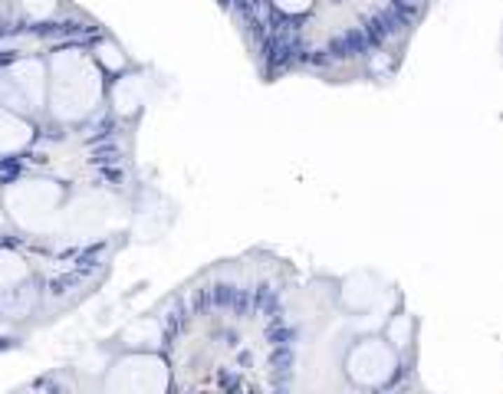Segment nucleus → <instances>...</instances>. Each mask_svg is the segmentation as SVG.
I'll return each mask as SVG.
<instances>
[{
	"label": "nucleus",
	"mask_w": 503,
	"mask_h": 394,
	"mask_svg": "<svg viewBox=\"0 0 503 394\" xmlns=\"http://www.w3.org/2000/svg\"><path fill=\"white\" fill-rule=\"evenodd\" d=\"M395 368H398L395 345H388L385 339L359 342L352 352H349V362H345L349 378H352L355 384H362V388H378V384L392 381Z\"/></svg>",
	"instance_id": "obj_4"
},
{
	"label": "nucleus",
	"mask_w": 503,
	"mask_h": 394,
	"mask_svg": "<svg viewBox=\"0 0 503 394\" xmlns=\"http://www.w3.org/2000/svg\"><path fill=\"white\" fill-rule=\"evenodd\" d=\"M102 99V79L96 66L79 50H63L53 56V83H50V108L56 118L76 122L89 115Z\"/></svg>",
	"instance_id": "obj_1"
},
{
	"label": "nucleus",
	"mask_w": 503,
	"mask_h": 394,
	"mask_svg": "<svg viewBox=\"0 0 503 394\" xmlns=\"http://www.w3.org/2000/svg\"><path fill=\"white\" fill-rule=\"evenodd\" d=\"M60 204V188L53 181H20L7 191V207L23 227H43V220Z\"/></svg>",
	"instance_id": "obj_5"
},
{
	"label": "nucleus",
	"mask_w": 503,
	"mask_h": 394,
	"mask_svg": "<svg viewBox=\"0 0 503 394\" xmlns=\"http://www.w3.org/2000/svg\"><path fill=\"white\" fill-rule=\"evenodd\" d=\"M20 10L27 20H50L56 13V0H20Z\"/></svg>",
	"instance_id": "obj_12"
},
{
	"label": "nucleus",
	"mask_w": 503,
	"mask_h": 394,
	"mask_svg": "<svg viewBox=\"0 0 503 394\" xmlns=\"http://www.w3.org/2000/svg\"><path fill=\"white\" fill-rule=\"evenodd\" d=\"M99 63L109 66V69H122L125 66V56H122V50H118L116 43H99Z\"/></svg>",
	"instance_id": "obj_13"
},
{
	"label": "nucleus",
	"mask_w": 503,
	"mask_h": 394,
	"mask_svg": "<svg viewBox=\"0 0 503 394\" xmlns=\"http://www.w3.org/2000/svg\"><path fill=\"white\" fill-rule=\"evenodd\" d=\"M30 139H33L30 122H23V118L13 115L7 106H0V155L20 151L23 145H30Z\"/></svg>",
	"instance_id": "obj_8"
},
{
	"label": "nucleus",
	"mask_w": 503,
	"mask_h": 394,
	"mask_svg": "<svg viewBox=\"0 0 503 394\" xmlns=\"http://www.w3.org/2000/svg\"><path fill=\"white\" fill-rule=\"evenodd\" d=\"M343 299H345V306H349V309L368 312V309H375V306L382 302V286H378L368 273H359V276H352L349 283H345Z\"/></svg>",
	"instance_id": "obj_6"
},
{
	"label": "nucleus",
	"mask_w": 503,
	"mask_h": 394,
	"mask_svg": "<svg viewBox=\"0 0 503 394\" xmlns=\"http://www.w3.org/2000/svg\"><path fill=\"white\" fill-rule=\"evenodd\" d=\"M277 7L287 13H303L312 7V0H277Z\"/></svg>",
	"instance_id": "obj_14"
},
{
	"label": "nucleus",
	"mask_w": 503,
	"mask_h": 394,
	"mask_svg": "<svg viewBox=\"0 0 503 394\" xmlns=\"http://www.w3.org/2000/svg\"><path fill=\"white\" fill-rule=\"evenodd\" d=\"M20 279H27V263L13 250H0V289L13 286Z\"/></svg>",
	"instance_id": "obj_9"
},
{
	"label": "nucleus",
	"mask_w": 503,
	"mask_h": 394,
	"mask_svg": "<svg viewBox=\"0 0 503 394\" xmlns=\"http://www.w3.org/2000/svg\"><path fill=\"white\" fill-rule=\"evenodd\" d=\"M385 335L395 349H405L408 342H411V316H395V319L388 322Z\"/></svg>",
	"instance_id": "obj_11"
},
{
	"label": "nucleus",
	"mask_w": 503,
	"mask_h": 394,
	"mask_svg": "<svg viewBox=\"0 0 503 394\" xmlns=\"http://www.w3.org/2000/svg\"><path fill=\"white\" fill-rule=\"evenodd\" d=\"M122 339L129 342V345H158L161 342V325L155 319H142V322H135V325H129Z\"/></svg>",
	"instance_id": "obj_10"
},
{
	"label": "nucleus",
	"mask_w": 503,
	"mask_h": 394,
	"mask_svg": "<svg viewBox=\"0 0 503 394\" xmlns=\"http://www.w3.org/2000/svg\"><path fill=\"white\" fill-rule=\"evenodd\" d=\"M36 306V289L27 283H13V286L0 289V319H23L30 316Z\"/></svg>",
	"instance_id": "obj_7"
},
{
	"label": "nucleus",
	"mask_w": 503,
	"mask_h": 394,
	"mask_svg": "<svg viewBox=\"0 0 503 394\" xmlns=\"http://www.w3.org/2000/svg\"><path fill=\"white\" fill-rule=\"evenodd\" d=\"M168 388V365L158 355H125L106 374V391L116 394H161Z\"/></svg>",
	"instance_id": "obj_2"
},
{
	"label": "nucleus",
	"mask_w": 503,
	"mask_h": 394,
	"mask_svg": "<svg viewBox=\"0 0 503 394\" xmlns=\"http://www.w3.org/2000/svg\"><path fill=\"white\" fill-rule=\"evenodd\" d=\"M46 99V79L43 66L36 59H20V63L0 69V106L20 108V112H36Z\"/></svg>",
	"instance_id": "obj_3"
}]
</instances>
